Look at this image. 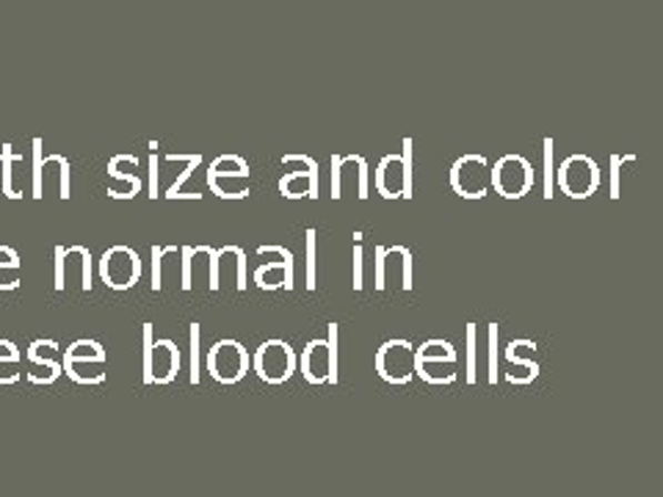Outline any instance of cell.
<instances>
[{
    "instance_id": "6da1fadb",
    "label": "cell",
    "mask_w": 663,
    "mask_h": 497,
    "mask_svg": "<svg viewBox=\"0 0 663 497\" xmlns=\"http://www.w3.org/2000/svg\"><path fill=\"white\" fill-rule=\"evenodd\" d=\"M600 180L603 174H600L597 161H592L589 155H570L555 172V183L570 200H589L592 194H597Z\"/></svg>"
},
{
    "instance_id": "7a4b0ae2",
    "label": "cell",
    "mask_w": 663,
    "mask_h": 497,
    "mask_svg": "<svg viewBox=\"0 0 663 497\" xmlns=\"http://www.w3.org/2000/svg\"><path fill=\"white\" fill-rule=\"evenodd\" d=\"M376 189L384 200L412 196V139L404 141V155H384L376 169Z\"/></svg>"
},
{
    "instance_id": "3957f363",
    "label": "cell",
    "mask_w": 663,
    "mask_h": 497,
    "mask_svg": "<svg viewBox=\"0 0 663 497\" xmlns=\"http://www.w3.org/2000/svg\"><path fill=\"white\" fill-rule=\"evenodd\" d=\"M302 376L310 384L338 382V324H330V341H310L299 359Z\"/></svg>"
},
{
    "instance_id": "277c9868",
    "label": "cell",
    "mask_w": 663,
    "mask_h": 497,
    "mask_svg": "<svg viewBox=\"0 0 663 497\" xmlns=\"http://www.w3.org/2000/svg\"><path fill=\"white\" fill-rule=\"evenodd\" d=\"M492 189L503 200H523L534 189V166L523 155H503L492 166Z\"/></svg>"
},
{
    "instance_id": "5b68a950",
    "label": "cell",
    "mask_w": 663,
    "mask_h": 497,
    "mask_svg": "<svg viewBox=\"0 0 663 497\" xmlns=\"http://www.w3.org/2000/svg\"><path fill=\"white\" fill-rule=\"evenodd\" d=\"M376 291H412L410 248L376 246Z\"/></svg>"
},
{
    "instance_id": "8992f818",
    "label": "cell",
    "mask_w": 663,
    "mask_h": 497,
    "mask_svg": "<svg viewBox=\"0 0 663 497\" xmlns=\"http://www.w3.org/2000/svg\"><path fill=\"white\" fill-rule=\"evenodd\" d=\"M451 189L462 200H481L492 191V166L481 155H462L451 166Z\"/></svg>"
},
{
    "instance_id": "52a82bcc",
    "label": "cell",
    "mask_w": 663,
    "mask_h": 497,
    "mask_svg": "<svg viewBox=\"0 0 663 497\" xmlns=\"http://www.w3.org/2000/svg\"><path fill=\"white\" fill-rule=\"evenodd\" d=\"M376 371L390 384H410L418 371V348L410 341H388L376 354Z\"/></svg>"
},
{
    "instance_id": "ba28073f",
    "label": "cell",
    "mask_w": 663,
    "mask_h": 497,
    "mask_svg": "<svg viewBox=\"0 0 663 497\" xmlns=\"http://www.w3.org/2000/svg\"><path fill=\"white\" fill-rule=\"evenodd\" d=\"M254 371L265 384H285L297 373V354L285 341H265L254 352Z\"/></svg>"
},
{
    "instance_id": "9c48e42d",
    "label": "cell",
    "mask_w": 663,
    "mask_h": 497,
    "mask_svg": "<svg viewBox=\"0 0 663 497\" xmlns=\"http://www.w3.org/2000/svg\"><path fill=\"white\" fill-rule=\"evenodd\" d=\"M368 200V163L362 155H332V200Z\"/></svg>"
},
{
    "instance_id": "30bf717a",
    "label": "cell",
    "mask_w": 663,
    "mask_h": 497,
    "mask_svg": "<svg viewBox=\"0 0 663 497\" xmlns=\"http://www.w3.org/2000/svg\"><path fill=\"white\" fill-rule=\"evenodd\" d=\"M260 257H265L263 265L254 271V285L260 291H280V287H293V254L285 246H260Z\"/></svg>"
},
{
    "instance_id": "8fae6325",
    "label": "cell",
    "mask_w": 663,
    "mask_h": 497,
    "mask_svg": "<svg viewBox=\"0 0 663 497\" xmlns=\"http://www.w3.org/2000/svg\"><path fill=\"white\" fill-rule=\"evenodd\" d=\"M285 166H299L280 180V194L285 200H319V163L310 155H285Z\"/></svg>"
},
{
    "instance_id": "7c38bea8",
    "label": "cell",
    "mask_w": 663,
    "mask_h": 497,
    "mask_svg": "<svg viewBox=\"0 0 663 497\" xmlns=\"http://www.w3.org/2000/svg\"><path fill=\"white\" fill-rule=\"evenodd\" d=\"M208 371L221 384H238L249 371V354L238 341H219L208 354Z\"/></svg>"
},
{
    "instance_id": "4fadbf2b",
    "label": "cell",
    "mask_w": 663,
    "mask_h": 497,
    "mask_svg": "<svg viewBox=\"0 0 663 497\" xmlns=\"http://www.w3.org/2000/svg\"><path fill=\"white\" fill-rule=\"evenodd\" d=\"M100 274H103V282L113 291H124V287H133L141 276V260L133 248L128 246H113L103 254V263H100Z\"/></svg>"
},
{
    "instance_id": "5bb4252c",
    "label": "cell",
    "mask_w": 663,
    "mask_h": 497,
    "mask_svg": "<svg viewBox=\"0 0 663 497\" xmlns=\"http://www.w3.org/2000/svg\"><path fill=\"white\" fill-rule=\"evenodd\" d=\"M247 287V254L238 246H224L213 263V291H243Z\"/></svg>"
},
{
    "instance_id": "9a60e30c",
    "label": "cell",
    "mask_w": 663,
    "mask_h": 497,
    "mask_svg": "<svg viewBox=\"0 0 663 497\" xmlns=\"http://www.w3.org/2000/svg\"><path fill=\"white\" fill-rule=\"evenodd\" d=\"M147 382H158V384H169L174 376H178L180 368V352L174 343L161 341L152 343L150 341V329H147Z\"/></svg>"
},
{
    "instance_id": "2e32d148",
    "label": "cell",
    "mask_w": 663,
    "mask_h": 497,
    "mask_svg": "<svg viewBox=\"0 0 663 497\" xmlns=\"http://www.w3.org/2000/svg\"><path fill=\"white\" fill-rule=\"evenodd\" d=\"M213 263L217 252L211 246L183 248V287L191 291L197 285H205L213 291Z\"/></svg>"
},
{
    "instance_id": "e0dca14e",
    "label": "cell",
    "mask_w": 663,
    "mask_h": 497,
    "mask_svg": "<svg viewBox=\"0 0 663 497\" xmlns=\"http://www.w3.org/2000/svg\"><path fill=\"white\" fill-rule=\"evenodd\" d=\"M89 252L87 248H59V287L70 285V282H78L81 287H89Z\"/></svg>"
},
{
    "instance_id": "ac0fdd59",
    "label": "cell",
    "mask_w": 663,
    "mask_h": 497,
    "mask_svg": "<svg viewBox=\"0 0 663 497\" xmlns=\"http://www.w3.org/2000/svg\"><path fill=\"white\" fill-rule=\"evenodd\" d=\"M163 282H180L183 285V252H178V248H155V276H152V285L161 291Z\"/></svg>"
},
{
    "instance_id": "d6986e66",
    "label": "cell",
    "mask_w": 663,
    "mask_h": 497,
    "mask_svg": "<svg viewBox=\"0 0 663 497\" xmlns=\"http://www.w3.org/2000/svg\"><path fill=\"white\" fill-rule=\"evenodd\" d=\"M208 185L221 200H247L252 191L249 174H208Z\"/></svg>"
},
{
    "instance_id": "ffe728a7",
    "label": "cell",
    "mask_w": 663,
    "mask_h": 497,
    "mask_svg": "<svg viewBox=\"0 0 663 497\" xmlns=\"http://www.w3.org/2000/svg\"><path fill=\"white\" fill-rule=\"evenodd\" d=\"M503 357H506L509 368L506 371V382L509 384H531L536 376H540V363H536V354H529V357H520L518 352L512 348V343H509L506 348H503Z\"/></svg>"
},
{
    "instance_id": "44dd1931",
    "label": "cell",
    "mask_w": 663,
    "mask_h": 497,
    "mask_svg": "<svg viewBox=\"0 0 663 497\" xmlns=\"http://www.w3.org/2000/svg\"><path fill=\"white\" fill-rule=\"evenodd\" d=\"M415 376H421L429 384H453L459 376L456 359H426V363H418Z\"/></svg>"
},
{
    "instance_id": "7402d4cb",
    "label": "cell",
    "mask_w": 663,
    "mask_h": 497,
    "mask_svg": "<svg viewBox=\"0 0 663 497\" xmlns=\"http://www.w3.org/2000/svg\"><path fill=\"white\" fill-rule=\"evenodd\" d=\"M426 359H456V348L448 341H426L418 348V363H426Z\"/></svg>"
},
{
    "instance_id": "603a6c76",
    "label": "cell",
    "mask_w": 663,
    "mask_h": 497,
    "mask_svg": "<svg viewBox=\"0 0 663 497\" xmlns=\"http://www.w3.org/2000/svg\"><path fill=\"white\" fill-rule=\"evenodd\" d=\"M67 359H76V363H103L106 354L103 348L98 346V343H76V346L70 348V354H67Z\"/></svg>"
},
{
    "instance_id": "cb8c5ba5",
    "label": "cell",
    "mask_w": 663,
    "mask_h": 497,
    "mask_svg": "<svg viewBox=\"0 0 663 497\" xmlns=\"http://www.w3.org/2000/svg\"><path fill=\"white\" fill-rule=\"evenodd\" d=\"M67 373H70L76 382H103V371H98V363H76V359H67Z\"/></svg>"
},
{
    "instance_id": "d4e9b609",
    "label": "cell",
    "mask_w": 663,
    "mask_h": 497,
    "mask_svg": "<svg viewBox=\"0 0 663 497\" xmlns=\"http://www.w3.org/2000/svg\"><path fill=\"white\" fill-rule=\"evenodd\" d=\"M636 163V158L633 155H614L611 158V200H620V191H622V172H625L627 166H633Z\"/></svg>"
},
{
    "instance_id": "484cf974",
    "label": "cell",
    "mask_w": 663,
    "mask_h": 497,
    "mask_svg": "<svg viewBox=\"0 0 663 497\" xmlns=\"http://www.w3.org/2000/svg\"><path fill=\"white\" fill-rule=\"evenodd\" d=\"M208 174H249V163L238 155H221L211 163Z\"/></svg>"
},
{
    "instance_id": "4316f807",
    "label": "cell",
    "mask_w": 663,
    "mask_h": 497,
    "mask_svg": "<svg viewBox=\"0 0 663 497\" xmlns=\"http://www.w3.org/2000/svg\"><path fill=\"white\" fill-rule=\"evenodd\" d=\"M308 291H315V230H308Z\"/></svg>"
},
{
    "instance_id": "83f0119b",
    "label": "cell",
    "mask_w": 663,
    "mask_h": 497,
    "mask_svg": "<svg viewBox=\"0 0 663 497\" xmlns=\"http://www.w3.org/2000/svg\"><path fill=\"white\" fill-rule=\"evenodd\" d=\"M468 382L475 384V324H468Z\"/></svg>"
},
{
    "instance_id": "f1b7e54d",
    "label": "cell",
    "mask_w": 663,
    "mask_h": 497,
    "mask_svg": "<svg viewBox=\"0 0 663 497\" xmlns=\"http://www.w3.org/2000/svg\"><path fill=\"white\" fill-rule=\"evenodd\" d=\"M490 382H498V326L490 324Z\"/></svg>"
},
{
    "instance_id": "f546056e",
    "label": "cell",
    "mask_w": 663,
    "mask_h": 497,
    "mask_svg": "<svg viewBox=\"0 0 663 497\" xmlns=\"http://www.w3.org/2000/svg\"><path fill=\"white\" fill-rule=\"evenodd\" d=\"M545 169H548V174H545V196H548V200H551V196H553V139L545 141Z\"/></svg>"
},
{
    "instance_id": "4dcf8cb0",
    "label": "cell",
    "mask_w": 663,
    "mask_h": 497,
    "mask_svg": "<svg viewBox=\"0 0 663 497\" xmlns=\"http://www.w3.org/2000/svg\"><path fill=\"white\" fill-rule=\"evenodd\" d=\"M354 291H362V244L354 248Z\"/></svg>"
},
{
    "instance_id": "1f68e13d",
    "label": "cell",
    "mask_w": 663,
    "mask_h": 497,
    "mask_svg": "<svg viewBox=\"0 0 663 497\" xmlns=\"http://www.w3.org/2000/svg\"><path fill=\"white\" fill-rule=\"evenodd\" d=\"M197 337H200V326H194V332H191L194 348H197ZM191 382H200V357H197V352H194V373H191Z\"/></svg>"
}]
</instances>
